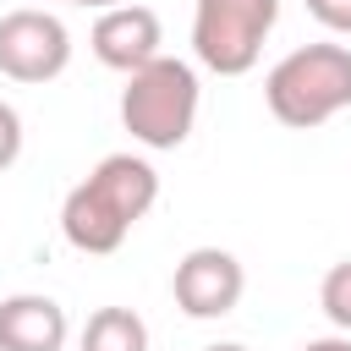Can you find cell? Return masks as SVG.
Segmentation results:
<instances>
[{"mask_svg": "<svg viewBox=\"0 0 351 351\" xmlns=\"http://www.w3.org/2000/svg\"><path fill=\"white\" fill-rule=\"evenodd\" d=\"M302 351H351V335H324V340H307Z\"/></svg>", "mask_w": 351, "mask_h": 351, "instance_id": "cell-13", "label": "cell"}, {"mask_svg": "<svg viewBox=\"0 0 351 351\" xmlns=\"http://www.w3.org/2000/svg\"><path fill=\"white\" fill-rule=\"evenodd\" d=\"M16 154H22V115L0 99V170H11Z\"/></svg>", "mask_w": 351, "mask_h": 351, "instance_id": "cell-11", "label": "cell"}, {"mask_svg": "<svg viewBox=\"0 0 351 351\" xmlns=\"http://www.w3.org/2000/svg\"><path fill=\"white\" fill-rule=\"evenodd\" d=\"M263 104L280 126L313 132L351 110V44H302L263 77Z\"/></svg>", "mask_w": 351, "mask_h": 351, "instance_id": "cell-2", "label": "cell"}, {"mask_svg": "<svg viewBox=\"0 0 351 351\" xmlns=\"http://www.w3.org/2000/svg\"><path fill=\"white\" fill-rule=\"evenodd\" d=\"M77 351H148V324L132 307H99L88 313Z\"/></svg>", "mask_w": 351, "mask_h": 351, "instance_id": "cell-9", "label": "cell"}, {"mask_svg": "<svg viewBox=\"0 0 351 351\" xmlns=\"http://www.w3.org/2000/svg\"><path fill=\"white\" fill-rule=\"evenodd\" d=\"M66 5H88V11H110V5H126V0H66Z\"/></svg>", "mask_w": 351, "mask_h": 351, "instance_id": "cell-14", "label": "cell"}, {"mask_svg": "<svg viewBox=\"0 0 351 351\" xmlns=\"http://www.w3.org/2000/svg\"><path fill=\"white\" fill-rule=\"evenodd\" d=\"M318 307H324V318H329L340 335H351V258H340V263L324 274V285H318Z\"/></svg>", "mask_w": 351, "mask_h": 351, "instance_id": "cell-10", "label": "cell"}, {"mask_svg": "<svg viewBox=\"0 0 351 351\" xmlns=\"http://www.w3.org/2000/svg\"><path fill=\"white\" fill-rule=\"evenodd\" d=\"M203 351H247V346H236V340H219V346H203Z\"/></svg>", "mask_w": 351, "mask_h": 351, "instance_id": "cell-15", "label": "cell"}, {"mask_svg": "<svg viewBox=\"0 0 351 351\" xmlns=\"http://www.w3.org/2000/svg\"><path fill=\"white\" fill-rule=\"evenodd\" d=\"M159 203V170L137 154H104L60 203V236L88 252V258H104L115 252L132 225Z\"/></svg>", "mask_w": 351, "mask_h": 351, "instance_id": "cell-1", "label": "cell"}, {"mask_svg": "<svg viewBox=\"0 0 351 351\" xmlns=\"http://www.w3.org/2000/svg\"><path fill=\"white\" fill-rule=\"evenodd\" d=\"M197 71L176 55H154L148 66H137L121 88V126L132 132V143L165 154V148H181L197 126Z\"/></svg>", "mask_w": 351, "mask_h": 351, "instance_id": "cell-3", "label": "cell"}, {"mask_svg": "<svg viewBox=\"0 0 351 351\" xmlns=\"http://www.w3.org/2000/svg\"><path fill=\"white\" fill-rule=\"evenodd\" d=\"M241 291H247V269L225 247H192L170 274V296L186 318H225L236 313Z\"/></svg>", "mask_w": 351, "mask_h": 351, "instance_id": "cell-6", "label": "cell"}, {"mask_svg": "<svg viewBox=\"0 0 351 351\" xmlns=\"http://www.w3.org/2000/svg\"><path fill=\"white\" fill-rule=\"evenodd\" d=\"M71 66V33L55 11L16 5L0 16V77L11 82H55Z\"/></svg>", "mask_w": 351, "mask_h": 351, "instance_id": "cell-5", "label": "cell"}, {"mask_svg": "<svg viewBox=\"0 0 351 351\" xmlns=\"http://www.w3.org/2000/svg\"><path fill=\"white\" fill-rule=\"evenodd\" d=\"M274 22H280V0H197L192 5V55L214 77H247L258 66Z\"/></svg>", "mask_w": 351, "mask_h": 351, "instance_id": "cell-4", "label": "cell"}, {"mask_svg": "<svg viewBox=\"0 0 351 351\" xmlns=\"http://www.w3.org/2000/svg\"><path fill=\"white\" fill-rule=\"evenodd\" d=\"M71 335L66 307L44 291L0 296V351H60Z\"/></svg>", "mask_w": 351, "mask_h": 351, "instance_id": "cell-8", "label": "cell"}, {"mask_svg": "<svg viewBox=\"0 0 351 351\" xmlns=\"http://www.w3.org/2000/svg\"><path fill=\"white\" fill-rule=\"evenodd\" d=\"M313 22H324L329 33H346L351 38V0H307Z\"/></svg>", "mask_w": 351, "mask_h": 351, "instance_id": "cell-12", "label": "cell"}, {"mask_svg": "<svg viewBox=\"0 0 351 351\" xmlns=\"http://www.w3.org/2000/svg\"><path fill=\"white\" fill-rule=\"evenodd\" d=\"M88 44H93L99 66H110V71L132 77L137 66H148L154 55H165V49H159V44H165V27H159V11H154V5L126 0V5H110V11H99V16H93Z\"/></svg>", "mask_w": 351, "mask_h": 351, "instance_id": "cell-7", "label": "cell"}]
</instances>
